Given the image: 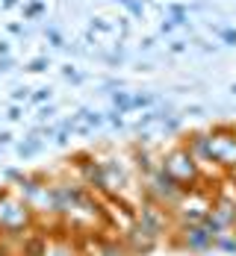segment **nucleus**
I'll return each mask as SVG.
<instances>
[{
	"label": "nucleus",
	"mask_w": 236,
	"mask_h": 256,
	"mask_svg": "<svg viewBox=\"0 0 236 256\" xmlns=\"http://www.w3.org/2000/svg\"><path fill=\"white\" fill-rule=\"evenodd\" d=\"M36 224H39V215L33 212V206L27 204L18 192L3 186L0 188V242L12 250V256H15L18 242L27 232L36 230Z\"/></svg>",
	"instance_id": "nucleus-1"
},
{
	"label": "nucleus",
	"mask_w": 236,
	"mask_h": 256,
	"mask_svg": "<svg viewBox=\"0 0 236 256\" xmlns=\"http://www.w3.org/2000/svg\"><path fill=\"white\" fill-rule=\"evenodd\" d=\"M159 168L174 180L183 192L198 188V186H201V180H204V168L195 162V156L189 154L183 144H174L171 150H165V154L159 156Z\"/></svg>",
	"instance_id": "nucleus-2"
},
{
	"label": "nucleus",
	"mask_w": 236,
	"mask_h": 256,
	"mask_svg": "<svg viewBox=\"0 0 236 256\" xmlns=\"http://www.w3.org/2000/svg\"><path fill=\"white\" fill-rule=\"evenodd\" d=\"M210 150H212V165L221 171L236 174V127L230 124H218L210 130Z\"/></svg>",
	"instance_id": "nucleus-3"
},
{
	"label": "nucleus",
	"mask_w": 236,
	"mask_h": 256,
	"mask_svg": "<svg viewBox=\"0 0 236 256\" xmlns=\"http://www.w3.org/2000/svg\"><path fill=\"white\" fill-rule=\"evenodd\" d=\"M177 244L183 250H192V254H207L215 244V236H212L204 224H177Z\"/></svg>",
	"instance_id": "nucleus-4"
},
{
	"label": "nucleus",
	"mask_w": 236,
	"mask_h": 256,
	"mask_svg": "<svg viewBox=\"0 0 236 256\" xmlns=\"http://www.w3.org/2000/svg\"><path fill=\"white\" fill-rule=\"evenodd\" d=\"M121 242L127 244V250H130L133 256H142V254H151V250H154V244H157L159 238L151 230H145L139 221H133L130 227H127V232H124V238H121Z\"/></svg>",
	"instance_id": "nucleus-5"
},
{
	"label": "nucleus",
	"mask_w": 236,
	"mask_h": 256,
	"mask_svg": "<svg viewBox=\"0 0 236 256\" xmlns=\"http://www.w3.org/2000/svg\"><path fill=\"white\" fill-rule=\"evenodd\" d=\"M180 144L195 156V162L201 168H215L212 165V150H210V132H189V136H183Z\"/></svg>",
	"instance_id": "nucleus-6"
},
{
	"label": "nucleus",
	"mask_w": 236,
	"mask_h": 256,
	"mask_svg": "<svg viewBox=\"0 0 236 256\" xmlns=\"http://www.w3.org/2000/svg\"><path fill=\"white\" fill-rule=\"evenodd\" d=\"M45 256H83V254H80L71 242L59 238V242H51V248H48V254H45Z\"/></svg>",
	"instance_id": "nucleus-7"
},
{
	"label": "nucleus",
	"mask_w": 236,
	"mask_h": 256,
	"mask_svg": "<svg viewBox=\"0 0 236 256\" xmlns=\"http://www.w3.org/2000/svg\"><path fill=\"white\" fill-rule=\"evenodd\" d=\"M215 250H224V254L236 256V232H221V236H215V244H212Z\"/></svg>",
	"instance_id": "nucleus-8"
},
{
	"label": "nucleus",
	"mask_w": 236,
	"mask_h": 256,
	"mask_svg": "<svg viewBox=\"0 0 236 256\" xmlns=\"http://www.w3.org/2000/svg\"><path fill=\"white\" fill-rule=\"evenodd\" d=\"M101 256H133V254L127 250V244H124V242L112 238V242H106L104 248H101Z\"/></svg>",
	"instance_id": "nucleus-9"
},
{
	"label": "nucleus",
	"mask_w": 236,
	"mask_h": 256,
	"mask_svg": "<svg viewBox=\"0 0 236 256\" xmlns=\"http://www.w3.org/2000/svg\"><path fill=\"white\" fill-rule=\"evenodd\" d=\"M39 150H42V138H36V136L18 144V154H21V159H30V156H36Z\"/></svg>",
	"instance_id": "nucleus-10"
},
{
	"label": "nucleus",
	"mask_w": 236,
	"mask_h": 256,
	"mask_svg": "<svg viewBox=\"0 0 236 256\" xmlns=\"http://www.w3.org/2000/svg\"><path fill=\"white\" fill-rule=\"evenodd\" d=\"M151 103H154L151 94H136V98H133V109H142V106H151Z\"/></svg>",
	"instance_id": "nucleus-11"
},
{
	"label": "nucleus",
	"mask_w": 236,
	"mask_h": 256,
	"mask_svg": "<svg viewBox=\"0 0 236 256\" xmlns=\"http://www.w3.org/2000/svg\"><path fill=\"white\" fill-rule=\"evenodd\" d=\"M45 100H51V88H39L33 94V103H45Z\"/></svg>",
	"instance_id": "nucleus-12"
},
{
	"label": "nucleus",
	"mask_w": 236,
	"mask_h": 256,
	"mask_svg": "<svg viewBox=\"0 0 236 256\" xmlns=\"http://www.w3.org/2000/svg\"><path fill=\"white\" fill-rule=\"evenodd\" d=\"M218 32H221V38H224V42L236 44V32H233V30H218Z\"/></svg>",
	"instance_id": "nucleus-13"
},
{
	"label": "nucleus",
	"mask_w": 236,
	"mask_h": 256,
	"mask_svg": "<svg viewBox=\"0 0 236 256\" xmlns=\"http://www.w3.org/2000/svg\"><path fill=\"white\" fill-rule=\"evenodd\" d=\"M45 68H48V62H45V59H36V62L30 65V71H45Z\"/></svg>",
	"instance_id": "nucleus-14"
},
{
	"label": "nucleus",
	"mask_w": 236,
	"mask_h": 256,
	"mask_svg": "<svg viewBox=\"0 0 236 256\" xmlns=\"http://www.w3.org/2000/svg\"><path fill=\"white\" fill-rule=\"evenodd\" d=\"M6 118H12V121H18V118H21V106H12V109H9V115H6Z\"/></svg>",
	"instance_id": "nucleus-15"
},
{
	"label": "nucleus",
	"mask_w": 236,
	"mask_h": 256,
	"mask_svg": "<svg viewBox=\"0 0 236 256\" xmlns=\"http://www.w3.org/2000/svg\"><path fill=\"white\" fill-rule=\"evenodd\" d=\"M9 142H12V132H0V148L9 144Z\"/></svg>",
	"instance_id": "nucleus-16"
},
{
	"label": "nucleus",
	"mask_w": 236,
	"mask_h": 256,
	"mask_svg": "<svg viewBox=\"0 0 236 256\" xmlns=\"http://www.w3.org/2000/svg\"><path fill=\"white\" fill-rule=\"evenodd\" d=\"M0 256H12V250H9V248H6L3 242H0Z\"/></svg>",
	"instance_id": "nucleus-17"
},
{
	"label": "nucleus",
	"mask_w": 236,
	"mask_h": 256,
	"mask_svg": "<svg viewBox=\"0 0 236 256\" xmlns=\"http://www.w3.org/2000/svg\"><path fill=\"white\" fill-rule=\"evenodd\" d=\"M233 94H236V86H233Z\"/></svg>",
	"instance_id": "nucleus-18"
}]
</instances>
